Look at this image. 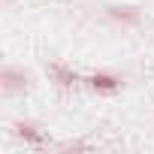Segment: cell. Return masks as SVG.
<instances>
[{
  "label": "cell",
  "mask_w": 154,
  "mask_h": 154,
  "mask_svg": "<svg viewBox=\"0 0 154 154\" xmlns=\"http://www.w3.org/2000/svg\"><path fill=\"white\" fill-rule=\"evenodd\" d=\"M51 75H57V79H60V82H63V85H69V82H72V79H75V75H72V72H66V69H63V66H51Z\"/></svg>",
  "instance_id": "cell-2"
},
{
  "label": "cell",
  "mask_w": 154,
  "mask_h": 154,
  "mask_svg": "<svg viewBox=\"0 0 154 154\" xmlns=\"http://www.w3.org/2000/svg\"><path fill=\"white\" fill-rule=\"evenodd\" d=\"M91 85H94V88H103V91H115V88H118V82L112 79V75H94Z\"/></svg>",
  "instance_id": "cell-1"
},
{
  "label": "cell",
  "mask_w": 154,
  "mask_h": 154,
  "mask_svg": "<svg viewBox=\"0 0 154 154\" xmlns=\"http://www.w3.org/2000/svg\"><path fill=\"white\" fill-rule=\"evenodd\" d=\"M6 79H9V82H6L9 88H21V82H24V79H21V75H15L12 69H6Z\"/></svg>",
  "instance_id": "cell-3"
}]
</instances>
